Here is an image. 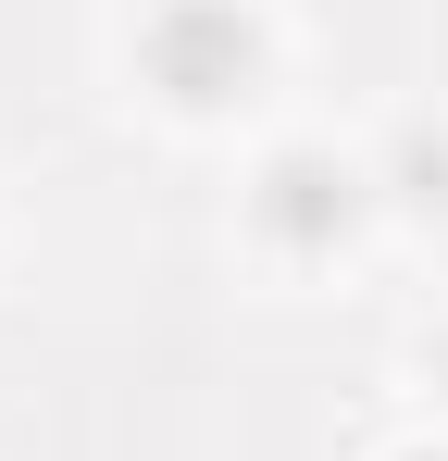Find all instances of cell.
I'll list each match as a JSON object with an SVG mask.
<instances>
[{
    "label": "cell",
    "mask_w": 448,
    "mask_h": 461,
    "mask_svg": "<svg viewBox=\"0 0 448 461\" xmlns=\"http://www.w3.org/2000/svg\"><path fill=\"white\" fill-rule=\"evenodd\" d=\"M386 225V200H373V150L362 138H324V125H274L249 175H237V249L262 262V275H336V262H362V237Z\"/></svg>",
    "instance_id": "obj_2"
},
{
    "label": "cell",
    "mask_w": 448,
    "mask_h": 461,
    "mask_svg": "<svg viewBox=\"0 0 448 461\" xmlns=\"http://www.w3.org/2000/svg\"><path fill=\"white\" fill-rule=\"evenodd\" d=\"M125 100L175 138H237L287 100V13L274 0H138L125 13Z\"/></svg>",
    "instance_id": "obj_1"
},
{
    "label": "cell",
    "mask_w": 448,
    "mask_h": 461,
    "mask_svg": "<svg viewBox=\"0 0 448 461\" xmlns=\"http://www.w3.org/2000/svg\"><path fill=\"white\" fill-rule=\"evenodd\" d=\"M373 461H448V424H424V437H386Z\"/></svg>",
    "instance_id": "obj_5"
},
{
    "label": "cell",
    "mask_w": 448,
    "mask_h": 461,
    "mask_svg": "<svg viewBox=\"0 0 448 461\" xmlns=\"http://www.w3.org/2000/svg\"><path fill=\"white\" fill-rule=\"evenodd\" d=\"M411 375H424V399H436V424H448V312L411 337Z\"/></svg>",
    "instance_id": "obj_4"
},
{
    "label": "cell",
    "mask_w": 448,
    "mask_h": 461,
    "mask_svg": "<svg viewBox=\"0 0 448 461\" xmlns=\"http://www.w3.org/2000/svg\"><path fill=\"white\" fill-rule=\"evenodd\" d=\"M0 249H13V212H0Z\"/></svg>",
    "instance_id": "obj_6"
},
{
    "label": "cell",
    "mask_w": 448,
    "mask_h": 461,
    "mask_svg": "<svg viewBox=\"0 0 448 461\" xmlns=\"http://www.w3.org/2000/svg\"><path fill=\"white\" fill-rule=\"evenodd\" d=\"M362 150H373V200H386V225L448 237V100H411V113H386Z\"/></svg>",
    "instance_id": "obj_3"
}]
</instances>
